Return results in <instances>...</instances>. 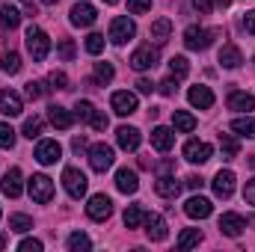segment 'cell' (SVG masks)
Instances as JSON below:
<instances>
[{"label": "cell", "instance_id": "obj_47", "mask_svg": "<svg viewBox=\"0 0 255 252\" xmlns=\"http://www.w3.org/2000/svg\"><path fill=\"white\" fill-rule=\"evenodd\" d=\"M24 92H27V98H30V101H36V98H42V92H45V89H42V83H36V80H30Z\"/></svg>", "mask_w": 255, "mask_h": 252}, {"label": "cell", "instance_id": "obj_28", "mask_svg": "<svg viewBox=\"0 0 255 252\" xmlns=\"http://www.w3.org/2000/svg\"><path fill=\"white\" fill-rule=\"evenodd\" d=\"M18 24H21V12H18L15 6L3 3V6H0V27H3V30H15Z\"/></svg>", "mask_w": 255, "mask_h": 252}, {"label": "cell", "instance_id": "obj_5", "mask_svg": "<svg viewBox=\"0 0 255 252\" xmlns=\"http://www.w3.org/2000/svg\"><path fill=\"white\" fill-rule=\"evenodd\" d=\"M89 166H92L95 172H107V169L113 166V148L104 145V142H95V145L89 148Z\"/></svg>", "mask_w": 255, "mask_h": 252}, {"label": "cell", "instance_id": "obj_48", "mask_svg": "<svg viewBox=\"0 0 255 252\" xmlns=\"http://www.w3.org/2000/svg\"><path fill=\"white\" fill-rule=\"evenodd\" d=\"M18 250H21V252H42V244H39V241H33V238H27V241H21V244H18Z\"/></svg>", "mask_w": 255, "mask_h": 252}, {"label": "cell", "instance_id": "obj_31", "mask_svg": "<svg viewBox=\"0 0 255 252\" xmlns=\"http://www.w3.org/2000/svg\"><path fill=\"white\" fill-rule=\"evenodd\" d=\"M145 223V211H142V205H130L125 211V229H139Z\"/></svg>", "mask_w": 255, "mask_h": 252}, {"label": "cell", "instance_id": "obj_22", "mask_svg": "<svg viewBox=\"0 0 255 252\" xmlns=\"http://www.w3.org/2000/svg\"><path fill=\"white\" fill-rule=\"evenodd\" d=\"M151 145H154L157 151H169V148L175 145V133H172L169 127H163V125L154 127V130H151Z\"/></svg>", "mask_w": 255, "mask_h": 252}, {"label": "cell", "instance_id": "obj_37", "mask_svg": "<svg viewBox=\"0 0 255 252\" xmlns=\"http://www.w3.org/2000/svg\"><path fill=\"white\" fill-rule=\"evenodd\" d=\"M9 229L24 235V232H30V229H33V220H30L27 214H12V217H9Z\"/></svg>", "mask_w": 255, "mask_h": 252}, {"label": "cell", "instance_id": "obj_19", "mask_svg": "<svg viewBox=\"0 0 255 252\" xmlns=\"http://www.w3.org/2000/svg\"><path fill=\"white\" fill-rule=\"evenodd\" d=\"M187 98H190L193 107H199V110H211L214 107V92L208 89V86H190V92H187Z\"/></svg>", "mask_w": 255, "mask_h": 252}, {"label": "cell", "instance_id": "obj_56", "mask_svg": "<svg viewBox=\"0 0 255 252\" xmlns=\"http://www.w3.org/2000/svg\"><path fill=\"white\" fill-rule=\"evenodd\" d=\"M24 3H27V15L33 18V15H36V6H33V0H24Z\"/></svg>", "mask_w": 255, "mask_h": 252}, {"label": "cell", "instance_id": "obj_55", "mask_svg": "<svg viewBox=\"0 0 255 252\" xmlns=\"http://www.w3.org/2000/svg\"><path fill=\"white\" fill-rule=\"evenodd\" d=\"M83 145H86V139H83V136H74V142H71V148H74V151H80Z\"/></svg>", "mask_w": 255, "mask_h": 252}, {"label": "cell", "instance_id": "obj_39", "mask_svg": "<svg viewBox=\"0 0 255 252\" xmlns=\"http://www.w3.org/2000/svg\"><path fill=\"white\" fill-rule=\"evenodd\" d=\"M86 51H89L92 57H98V54L104 51V36H101V33H92V36H86Z\"/></svg>", "mask_w": 255, "mask_h": 252}, {"label": "cell", "instance_id": "obj_45", "mask_svg": "<svg viewBox=\"0 0 255 252\" xmlns=\"http://www.w3.org/2000/svg\"><path fill=\"white\" fill-rule=\"evenodd\" d=\"M148 9H151V0H128V12H133V15H142Z\"/></svg>", "mask_w": 255, "mask_h": 252}, {"label": "cell", "instance_id": "obj_58", "mask_svg": "<svg viewBox=\"0 0 255 252\" xmlns=\"http://www.w3.org/2000/svg\"><path fill=\"white\" fill-rule=\"evenodd\" d=\"M3 247H6V238H3V235H0V250H3Z\"/></svg>", "mask_w": 255, "mask_h": 252}, {"label": "cell", "instance_id": "obj_7", "mask_svg": "<svg viewBox=\"0 0 255 252\" xmlns=\"http://www.w3.org/2000/svg\"><path fill=\"white\" fill-rule=\"evenodd\" d=\"M86 214H89V220L104 223V220L113 214V202H110V196H104V193L92 196V199H89V205H86Z\"/></svg>", "mask_w": 255, "mask_h": 252}, {"label": "cell", "instance_id": "obj_59", "mask_svg": "<svg viewBox=\"0 0 255 252\" xmlns=\"http://www.w3.org/2000/svg\"><path fill=\"white\" fill-rule=\"evenodd\" d=\"M42 3H45V6H54V3H57V0H42Z\"/></svg>", "mask_w": 255, "mask_h": 252}, {"label": "cell", "instance_id": "obj_8", "mask_svg": "<svg viewBox=\"0 0 255 252\" xmlns=\"http://www.w3.org/2000/svg\"><path fill=\"white\" fill-rule=\"evenodd\" d=\"M63 157V145L57 142V139H42L39 145H36V160L42 163V166H51V163H57Z\"/></svg>", "mask_w": 255, "mask_h": 252}, {"label": "cell", "instance_id": "obj_52", "mask_svg": "<svg viewBox=\"0 0 255 252\" xmlns=\"http://www.w3.org/2000/svg\"><path fill=\"white\" fill-rule=\"evenodd\" d=\"M244 27H247V33H250V36H255V9L244 15Z\"/></svg>", "mask_w": 255, "mask_h": 252}, {"label": "cell", "instance_id": "obj_50", "mask_svg": "<svg viewBox=\"0 0 255 252\" xmlns=\"http://www.w3.org/2000/svg\"><path fill=\"white\" fill-rule=\"evenodd\" d=\"M136 89H139L142 95H151V92H154V83L145 80V77H139V80H136Z\"/></svg>", "mask_w": 255, "mask_h": 252}, {"label": "cell", "instance_id": "obj_14", "mask_svg": "<svg viewBox=\"0 0 255 252\" xmlns=\"http://www.w3.org/2000/svg\"><path fill=\"white\" fill-rule=\"evenodd\" d=\"M235 181H238V178H235V172H232V169H220V172L214 175V181H211V184H214V193H217L220 199H229V196L235 193Z\"/></svg>", "mask_w": 255, "mask_h": 252}, {"label": "cell", "instance_id": "obj_40", "mask_svg": "<svg viewBox=\"0 0 255 252\" xmlns=\"http://www.w3.org/2000/svg\"><path fill=\"white\" fill-rule=\"evenodd\" d=\"M92 113H95L92 101H77V104H74V116H77L80 122H89V119H92Z\"/></svg>", "mask_w": 255, "mask_h": 252}, {"label": "cell", "instance_id": "obj_33", "mask_svg": "<svg viewBox=\"0 0 255 252\" xmlns=\"http://www.w3.org/2000/svg\"><path fill=\"white\" fill-rule=\"evenodd\" d=\"M68 250L71 252H86V250H92V241H89L83 232H74V235H68Z\"/></svg>", "mask_w": 255, "mask_h": 252}, {"label": "cell", "instance_id": "obj_29", "mask_svg": "<svg viewBox=\"0 0 255 252\" xmlns=\"http://www.w3.org/2000/svg\"><path fill=\"white\" fill-rule=\"evenodd\" d=\"M238 139L232 133H220V151H223V160H235L238 157Z\"/></svg>", "mask_w": 255, "mask_h": 252}, {"label": "cell", "instance_id": "obj_23", "mask_svg": "<svg viewBox=\"0 0 255 252\" xmlns=\"http://www.w3.org/2000/svg\"><path fill=\"white\" fill-rule=\"evenodd\" d=\"M154 193L163 196V199H175V196L181 193V184H178L172 175H160V178L154 181Z\"/></svg>", "mask_w": 255, "mask_h": 252}, {"label": "cell", "instance_id": "obj_54", "mask_svg": "<svg viewBox=\"0 0 255 252\" xmlns=\"http://www.w3.org/2000/svg\"><path fill=\"white\" fill-rule=\"evenodd\" d=\"M187 187L190 190H202L205 187V178H202V175H190V178H187Z\"/></svg>", "mask_w": 255, "mask_h": 252}, {"label": "cell", "instance_id": "obj_32", "mask_svg": "<svg viewBox=\"0 0 255 252\" xmlns=\"http://www.w3.org/2000/svg\"><path fill=\"white\" fill-rule=\"evenodd\" d=\"M232 130H235V133H241V136H250V139H255V119H253V116L235 119V122H232Z\"/></svg>", "mask_w": 255, "mask_h": 252}, {"label": "cell", "instance_id": "obj_36", "mask_svg": "<svg viewBox=\"0 0 255 252\" xmlns=\"http://www.w3.org/2000/svg\"><path fill=\"white\" fill-rule=\"evenodd\" d=\"M187 71H190V63H187V57H172V60H169V74H172L175 80L187 77Z\"/></svg>", "mask_w": 255, "mask_h": 252}, {"label": "cell", "instance_id": "obj_46", "mask_svg": "<svg viewBox=\"0 0 255 252\" xmlns=\"http://www.w3.org/2000/svg\"><path fill=\"white\" fill-rule=\"evenodd\" d=\"M89 125L95 127V130H104V127L110 125V119L104 116V110H95V113H92V119H89Z\"/></svg>", "mask_w": 255, "mask_h": 252}, {"label": "cell", "instance_id": "obj_10", "mask_svg": "<svg viewBox=\"0 0 255 252\" xmlns=\"http://www.w3.org/2000/svg\"><path fill=\"white\" fill-rule=\"evenodd\" d=\"M95 18H98V12H95L92 3H83V0H80V3L71 6V24H74V27H92Z\"/></svg>", "mask_w": 255, "mask_h": 252}, {"label": "cell", "instance_id": "obj_38", "mask_svg": "<svg viewBox=\"0 0 255 252\" xmlns=\"http://www.w3.org/2000/svg\"><path fill=\"white\" fill-rule=\"evenodd\" d=\"M113 74H116V71H113L110 63H95V80H98V83H110Z\"/></svg>", "mask_w": 255, "mask_h": 252}, {"label": "cell", "instance_id": "obj_26", "mask_svg": "<svg viewBox=\"0 0 255 252\" xmlns=\"http://www.w3.org/2000/svg\"><path fill=\"white\" fill-rule=\"evenodd\" d=\"M229 110L250 113V110H255V98L250 92H232V95H229Z\"/></svg>", "mask_w": 255, "mask_h": 252}, {"label": "cell", "instance_id": "obj_18", "mask_svg": "<svg viewBox=\"0 0 255 252\" xmlns=\"http://www.w3.org/2000/svg\"><path fill=\"white\" fill-rule=\"evenodd\" d=\"M0 190H3L9 199H18V196H21L24 184H21V169H18V166H12V169L3 175V181H0Z\"/></svg>", "mask_w": 255, "mask_h": 252}, {"label": "cell", "instance_id": "obj_60", "mask_svg": "<svg viewBox=\"0 0 255 252\" xmlns=\"http://www.w3.org/2000/svg\"><path fill=\"white\" fill-rule=\"evenodd\" d=\"M104 3H110V6H113V3H119V0H104Z\"/></svg>", "mask_w": 255, "mask_h": 252}, {"label": "cell", "instance_id": "obj_44", "mask_svg": "<svg viewBox=\"0 0 255 252\" xmlns=\"http://www.w3.org/2000/svg\"><path fill=\"white\" fill-rule=\"evenodd\" d=\"M57 51H60V57H63L65 63H71V60H74V54H77V51H74V42H71V39H63Z\"/></svg>", "mask_w": 255, "mask_h": 252}, {"label": "cell", "instance_id": "obj_15", "mask_svg": "<svg viewBox=\"0 0 255 252\" xmlns=\"http://www.w3.org/2000/svg\"><path fill=\"white\" fill-rule=\"evenodd\" d=\"M211 211H214V205L205 199V196H193L184 202V214L190 217V220H205V217H211Z\"/></svg>", "mask_w": 255, "mask_h": 252}, {"label": "cell", "instance_id": "obj_42", "mask_svg": "<svg viewBox=\"0 0 255 252\" xmlns=\"http://www.w3.org/2000/svg\"><path fill=\"white\" fill-rule=\"evenodd\" d=\"M12 145H15V130L12 125L0 122V148H12Z\"/></svg>", "mask_w": 255, "mask_h": 252}, {"label": "cell", "instance_id": "obj_6", "mask_svg": "<svg viewBox=\"0 0 255 252\" xmlns=\"http://www.w3.org/2000/svg\"><path fill=\"white\" fill-rule=\"evenodd\" d=\"M133 33H136V27H133V21L125 18V15H119V18H113V21H110V42L125 45V42L133 39Z\"/></svg>", "mask_w": 255, "mask_h": 252}, {"label": "cell", "instance_id": "obj_25", "mask_svg": "<svg viewBox=\"0 0 255 252\" xmlns=\"http://www.w3.org/2000/svg\"><path fill=\"white\" fill-rule=\"evenodd\" d=\"M116 187L122 190V193H136L139 190V178H136V172L133 169H119L116 172Z\"/></svg>", "mask_w": 255, "mask_h": 252}, {"label": "cell", "instance_id": "obj_34", "mask_svg": "<svg viewBox=\"0 0 255 252\" xmlns=\"http://www.w3.org/2000/svg\"><path fill=\"white\" fill-rule=\"evenodd\" d=\"M202 241V232L199 229H184L181 238H178V250H190V247H199Z\"/></svg>", "mask_w": 255, "mask_h": 252}, {"label": "cell", "instance_id": "obj_49", "mask_svg": "<svg viewBox=\"0 0 255 252\" xmlns=\"http://www.w3.org/2000/svg\"><path fill=\"white\" fill-rule=\"evenodd\" d=\"M175 89H178V80H175V77H166V80L160 83V92H163V95H175Z\"/></svg>", "mask_w": 255, "mask_h": 252}, {"label": "cell", "instance_id": "obj_11", "mask_svg": "<svg viewBox=\"0 0 255 252\" xmlns=\"http://www.w3.org/2000/svg\"><path fill=\"white\" fill-rule=\"evenodd\" d=\"M244 229H247V223H244V217H241V214L226 211V214L220 217V232H223L226 238H241V235H244Z\"/></svg>", "mask_w": 255, "mask_h": 252}, {"label": "cell", "instance_id": "obj_43", "mask_svg": "<svg viewBox=\"0 0 255 252\" xmlns=\"http://www.w3.org/2000/svg\"><path fill=\"white\" fill-rule=\"evenodd\" d=\"M48 83H51V89H68V77H65L63 71H51Z\"/></svg>", "mask_w": 255, "mask_h": 252}, {"label": "cell", "instance_id": "obj_35", "mask_svg": "<svg viewBox=\"0 0 255 252\" xmlns=\"http://www.w3.org/2000/svg\"><path fill=\"white\" fill-rule=\"evenodd\" d=\"M0 71H6V74H18V71H21V57L12 54V51L3 54V57H0Z\"/></svg>", "mask_w": 255, "mask_h": 252}, {"label": "cell", "instance_id": "obj_41", "mask_svg": "<svg viewBox=\"0 0 255 252\" xmlns=\"http://www.w3.org/2000/svg\"><path fill=\"white\" fill-rule=\"evenodd\" d=\"M42 125H45V122H42L39 116H30V119L24 122V136H30V139H36V136L42 133Z\"/></svg>", "mask_w": 255, "mask_h": 252}, {"label": "cell", "instance_id": "obj_16", "mask_svg": "<svg viewBox=\"0 0 255 252\" xmlns=\"http://www.w3.org/2000/svg\"><path fill=\"white\" fill-rule=\"evenodd\" d=\"M110 104H113V113H116V116H130V113H136V95H133V92H113Z\"/></svg>", "mask_w": 255, "mask_h": 252}, {"label": "cell", "instance_id": "obj_27", "mask_svg": "<svg viewBox=\"0 0 255 252\" xmlns=\"http://www.w3.org/2000/svg\"><path fill=\"white\" fill-rule=\"evenodd\" d=\"M241 63H244V57H241V48L238 45H223L220 48V65L223 68H238Z\"/></svg>", "mask_w": 255, "mask_h": 252}, {"label": "cell", "instance_id": "obj_12", "mask_svg": "<svg viewBox=\"0 0 255 252\" xmlns=\"http://www.w3.org/2000/svg\"><path fill=\"white\" fill-rule=\"evenodd\" d=\"M145 235H148V241H154V244H160V241H166V220L160 217V214H145Z\"/></svg>", "mask_w": 255, "mask_h": 252}, {"label": "cell", "instance_id": "obj_17", "mask_svg": "<svg viewBox=\"0 0 255 252\" xmlns=\"http://www.w3.org/2000/svg\"><path fill=\"white\" fill-rule=\"evenodd\" d=\"M184 160H190V163H208L211 160V145L202 142V139H190L184 145Z\"/></svg>", "mask_w": 255, "mask_h": 252}, {"label": "cell", "instance_id": "obj_30", "mask_svg": "<svg viewBox=\"0 0 255 252\" xmlns=\"http://www.w3.org/2000/svg\"><path fill=\"white\" fill-rule=\"evenodd\" d=\"M172 125L181 133H190V130H196V119H193L190 113H184V110H175L172 113Z\"/></svg>", "mask_w": 255, "mask_h": 252}, {"label": "cell", "instance_id": "obj_57", "mask_svg": "<svg viewBox=\"0 0 255 252\" xmlns=\"http://www.w3.org/2000/svg\"><path fill=\"white\" fill-rule=\"evenodd\" d=\"M229 3H232V0H214V6H223V9H226Z\"/></svg>", "mask_w": 255, "mask_h": 252}, {"label": "cell", "instance_id": "obj_51", "mask_svg": "<svg viewBox=\"0 0 255 252\" xmlns=\"http://www.w3.org/2000/svg\"><path fill=\"white\" fill-rule=\"evenodd\" d=\"M244 199L255 208V178H253V181H247V187H244Z\"/></svg>", "mask_w": 255, "mask_h": 252}, {"label": "cell", "instance_id": "obj_4", "mask_svg": "<svg viewBox=\"0 0 255 252\" xmlns=\"http://www.w3.org/2000/svg\"><path fill=\"white\" fill-rule=\"evenodd\" d=\"M27 187H30L33 202H39V205H48V202L54 199V181H51L48 175H33Z\"/></svg>", "mask_w": 255, "mask_h": 252}, {"label": "cell", "instance_id": "obj_9", "mask_svg": "<svg viewBox=\"0 0 255 252\" xmlns=\"http://www.w3.org/2000/svg\"><path fill=\"white\" fill-rule=\"evenodd\" d=\"M130 65H133L136 71H148V68H154V65H157V48H151V45L136 48V51L130 54Z\"/></svg>", "mask_w": 255, "mask_h": 252}, {"label": "cell", "instance_id": "obj_20", "mask_svg": "<svg viewBox=\"0 0 255 252\" xmlns=\"http://www.w3.org/2000/svg\"><path fill=\"white\" fill-rule=\"evenodd\" d=\"M116 142H119V148H125V151H136V148H139V130L122 125L116 130Z\"/></svg>", "mask_w": 255, "mask_h": 252}, {"label": "cell", "instance_id": "obj_2", "mask_svg": "<svg viewBox=\"0 0 255 252\" xmlns=\"http://www.w3.org/2000/svg\"><path fill=\"white\" fill-rule=\"evenodd\" d=\"M63 184H65V193L71 196V199H83L86 196V175L77 169V166H65L63 169Z\"/></svg>", "mask_w": 255, "mask_h": 252}, {"label": "cell", "instance_id": "obj_24", "mask_svg": "<svg viewBox=\"0 0 255 252\" xmlns=\"http://www.w3.org/2000/svg\"><path fill=\"white\" fill-rule=\"evenodd\" d=\"M148 36H151L157 45L169 42V36H172V21H169V18H157V21H151V30H148Z\"/></svg>", "mask_w": 255, "mask_h": 252}, {"label": "cell", "instance_id": "obj_21", "mask_svg": "<svg viewBox=\"0 0 255 252\" xmlns=\"http://www.w3.org/2000/svg\"><path fill=\"white\" fill-rule=\"evenodd\" d=\"M48 119H51V125L60 127V130H68V127L74 125V116H71L65 107H60V104H51V107H48Z\"/></svg>", "mask_w": 255, "mask_h": 252}, {"label": "cell", "instance_id": "obj_13", "mask_svg": "<svg viewBox=\"0 0 255 252\" xmlns=\"http://www.w3.org/2000/svg\"><path fill=\"white\" fill-rule=\"evenodd\" d=\"M21 110H24L21 95L12 89H0V113L3 116H21Z\"/></svg>", "mask_w": 255, "mask_h": 252}, {"label": "cell", "instance_id": "obj_1", "mask_svg": "<svg viewBox=\"0 0 255 252\" xmlns=\"http://www.w3.org/2000/svg\"><path fill=\"white\" fill-rule=\"evenodd\" d=\"M27 51H30V57H33L36 63L48 60V51H51V39H48V33L39 30V27H30V30H27Z\"/></svg>", "mask_w": 255, "mask_h": 252}, {"label": "cell", "instance_id": "obj_3", "mask_svg": "<svg viewBox=\"0 0 255 252\" xmlns=\"http://www.w3.org/2000/svg\"><path fill=\"white\" fill-rule=\"evenodd\" d=\"M214 36H217L214 30H205V27H196V24H193V27L184 30V45H187L190 51H205V48L214 42Z\"/></svg>", "mask_w": 255, "mask_h": 252}, {"label": "cell", "instance_id": "obj_53", "mask_svg": "<svg viewBox=\"0 0 255 252\" xmlns=\"http://www.w3.org/2000/svg\"><path fill=\"white\" fill-rule=\"evenodd\" d=\"M193 3H196V9H199L202 15H208V12L214 9V0H193Z\"/></svg>", "mask_w": 255, "mask_h": 252}]
</instances>
